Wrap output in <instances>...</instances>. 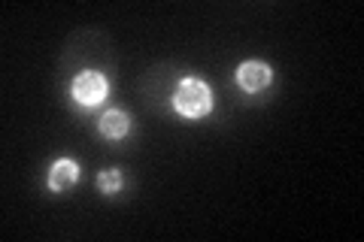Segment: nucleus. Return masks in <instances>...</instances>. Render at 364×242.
<instances>
[{"label": "nucleus", "mask_w": 364, "mask_h": 242, "mask_svg": "<svg viewBox=\"0 0 364 242\" xmlns=\"http://www.w3.org/2000/svg\"><path fill=\"white\" fill-rule=\"evenodd\" d=\"M173 109L186 121H198L213 112V88L203 79H182L173 91Z\"/></svg>", "instance_id": "f257e3e1"}, {"label": "nucleus", "mask_w": 364, "mask_h": 242, "mask_svg": "<svg viewBox=\"0 0 364 242\" xmlns=\"http://www.w3.org/2000/svg\"><path fill=\"white\" fill-rule=\"evenodd\" d=\"M70 94L73 100L79 103V106H97V103H104L107 94H109V82H107V76L104 73H97V70H85V73H79L73 82H70Z\"/></svg>", "instance_id": "f03ea898"}, {"label": "nucleus", "mask_w": 364, "mask_h": 242, "mask_svg": "<svg viewBox=\"0 0 364 242\" xmlns=\"http://www.w3.org/2000/svg\"><path fill=\"white\" fill-rule=\"evenodd\" d=\"M273 82V70L270 64L264 61H243L240 67H237V85H240L246 94H261V91H267Z\"/></svg>", "instance_id": "7ed1b4c3"}, {"label": "nucleus", "mask_w": 364, "mask_h": 242, "mask_svg": "<svg viewBox=\"0 0 364 242\" xmlns=\"http://www.w3.org/2000/svg\"><path fill=\"white\" fill-rule=\"evenodd\" d=\"M76 182H79V164H76L73 158H58V160H52V167H49V188H52L55 194L73 191Z\"/></svg>", "instance_id": "20e7f679"}, {"label": "nucleus", "mask_w": 364, "mask_h": 242, "mask_svg": "<svg viewBox=\"0 0 364 242\" xmlns=\"http://www.w3.org/2000/svg\"><path fill=\"white\" fill-rule=\"evenodd\" d=\"M131 128H134V121L124 109H107L97 121V131H100V136H107V140H124V136L131 133Z\"/></svg>", "instance_id": "39448f33"}, {"label": "nucleus", "mask_w": 364, "mask_h": 242, "mask_svg": "<svg viewBox=\"0 0 364 242\" xmlns=\"http://www.w3.org/2000/svg\"><path fill=\"white\" fill-rule=\"evenodd\" d=\"M97 188H100V194H107V197L119 194L122 191V170H116V167L100 170L97 172Z\"/></svg>", "instance_id": "423d86ee"}]
</instances>
